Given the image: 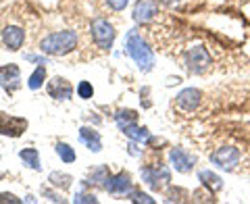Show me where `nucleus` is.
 <instances>
[{
    "mask_svg": "<svg viewBox=\"0 0 250 204\" xmlns=\"http://www.w3.org/2000/svg\"><path fill=\"white\" fill-rule=\"evenodd\" d=\"M125 50L131 59H134L136 65L142 69V71H150L152 65H154V52L152 48L148 46V42L142 38L138 29H129L127 34V40H125Z\"/></svg>",
    "mask_w": 250,
    "mask_h": 204,
    "instance_id": "nucleus-1",
    "label": "nucleus"
},
{
    "mask_svg": "<svg viewBox=\"0 0 250 204\" xmlns=\"http://www.w3.org/2000/svg\"><path fill=\"white\" fill-rule=\"evenodd\" d=\"M77 46V34L73 29H65V31H54L42 38L40 42V50L48 57H65Z\"/></svg>",
    "mask_w": 250,
    "mask_h": 204,
    "instance_id": "nucleus-2",
    "label": "nucleus"
},
{
    "mask_svg": "<svg viewBox=\"0 0 250 204\" xmlns=\"http://www.w3.org/2000/svg\"><path fill=\"white\" fill-rule=\"evenodd\" d=\"M140 175H142V182L148 187H152L154 192H163L165 187L171 185V171L167 164H161V163L144 164L140 169Z\"/></svg>",
    "mask_w": 250,
    "mask_h": 204,
    "instance_id": "nucleus-3",
    "label": "nucleus"
},
{
    "mask_svg": "<svg viewBox=\"0 0 250 204\" xmlns=\"http://www.w3.org/2000/svg\"><path fill=\"white\" fill-rule=\"evenodd\" d=\"M184 61H186V69L194 75L207 73L210 69V65H213V59H210V52L207 50V46H194V48H188Z\"/></svg>",
    "mask_w": 250,
    "mask_h": 204,
    "instance_id": "nucleus-4",
    "label": "nucleus"
},
{
    "mask_svg": "<svg viewBox=\"0 0 250 204\" xmlns=\"http://www.w3.org/2000/svg\"><path fill=\"white\" fill-rule=\"evenodd\" d=\"M242 161V152L236 146H219L210 152V163L223 171H233Z\"/></svg>",
    "mask_w": 250,
    "mask_h": 204,
    "instance_id": "nucleus-5",
    "label": "nucleus"
},
{
    "mask_svg": "<svg viewBox=\"0 0 250 204\" xmlns=\"http://www.w3.org/2000/svg\"><path fill=\"white\" fill-rule=\"evenodd\" d=\"M115 27L103 17H96L92 21V40L100 50H111L115 42Z\"/></svg>",
    "mask_w": 250,
    "mask_h": 204,
    "instance_id": "nucleus-6",
    "label": "nucleus"
},
{
    "mask_svg": "<svg viewBox=\"0 0 250 204\" xmlns=\"http://www.w3.org/2000/svg\"><path fill=\"white\" fill-rule=\"evenodd\" d=\"M169 163L177 173H190V171L194 169V164H196V156L190 154L186 148L175 146V148L169 150Z\"/></svg>",
    "mask_w": 250,
    "mask_h": 204,
    "instance_id": "nucleus-7",
    "label": "nucleus"
},
{
    "mask_svg": "<svg viewBox=\"0 0 250 204\" xmlns=\"http://www.w3.org/2000/svg\"><path fill=\"white\" fill-rule=\"evenodd\" d=\"M159 17V0H138L134 6V21L136 23H150Z\"/></svg>",
    "mask_w": 250,
    "mask_h": 204,
    "instance_id": "nucleus-8",
    "label": "nucleus"
},
{
    "mask_svg": "<svg viewBox=\"0 0 250 204\" xmlns=\"http://www.w3.org/2000/svg\"><path fill=\"white\" fill-rule=\"evenodd\" d=\"M27 129V121L15 115H6L0 113V133L2 136H11V138H19L23 131Z\"/></svg>",
    "mask_w": 250,
    "mask_h": 204,
    "instance_id": "nucleus-9",
    "label": "nucleus"
},
{
    "mask_svg": "<svg viewBox=\"0 0 250 204\" xmlns=\"http://www.w3.org/2000/svg\"><path fill=\"white\" fill-rule=\"evenodd\" d=\"M200 102H202V92L196 88H186L175 96L177 108H182L186 113H194L200 106Z\"/></svg>",
    "mask_w": 250,
    "mask_h": 204,
    "instance_id": "nucleus-10",
    "label": "nucleus"
},
{
    "mask_svg": "<svg viewBox=\"0 0 250 204\" xmlns=\"http://www.w3.org/2000/svg\"><path fill=\"white\" fill-rule=\"evenodd\" d=\"M48 94H50V98L54 100H69L73 96V85L69 83L65 77H52V80L48 82Z\"/></svg>",
    "mask_w": 250,
    "mask_h": 204,
    "instance_id": "nucleus-11",
    "label": "nucleus"
},
{
    "mask_svg": "<svg viewBox=\"0 0 250 204\" xmlns=\"http://www.w3.org/2000/svg\"><path fill=\"white\" fill-rule=\"evenodd\" d=\"M0 85L6 92H15L21 85V71L17 65H6L0 67Z\"/></svg>",
    "mask_w": 250,
    "mask_h": 204,
    "instance_id": "nucleus-12",
    "label": "nucleus"
},
{
    "mask_svg": "<svg viewBox=\"0 0 250 204\" xmlns=\"http://www.w3.org/2000/svg\"><path fill=\"white\" fill-rule=\"evenodd\" d=\"M0 38H2V44L6 46L9 50H19L23 44H25V31H23L21 27H15V25H9L2 29V34H0Z\"/></svg>",
    "mask_w": 250,
    "mask_h": 204,
    "instance_id": "nucleus-13",
    "label": "nucleus"
},
{
    "mask_svg": "<svg viewBox=\"0 0 250 204\" xmlns=\"http://www.w3.org/2000/svg\"><path fill=\"white\" fill-rule=\"evenodd\" d=\"M104 190L108 194H129L131 192V177H129V173L121 171V173H117V175H111L108 177V182L104 184Z\"/></svg>",
    "mask_w": 250,
    "mask_h": 204,
    "instance_id": "nucleus-14",
    "label": "nucleus"
},
{
    "mask_svg": "<svg viewBox=\"0 0 250 204\" xmlns=\"http://www.w3.org/2000/svg\"><path fill=\"white\" fill-rule=\"evenodd\" d=\"M80 140L82 144L88 146L90 152H100L103 150V140H100V133L92 127H82L80 129Z\"/></svg>",
    "mask_w": 250,
    "mask_h": 204,
    "instance_id": "nucleus-15",
    "label": "nucleus"
},
{
    "mask_svg": "<svg viewBox=\"0 0 250 204\" xmlns=\"http://www.w3.org/2000/svg\"><path fill=\"white\" fill-rule=\"evenodd\" d=\"M198 179H200V184H202V187H205V190L219 192V190L223 187V179L219 177V175H215L213 171H208V169L200 171V173H198Z\"/></svg>",
    "mask_w": 250,
    "mask_h": 204,
    "instance_id": "nucleus-16",
    "label": "nucleus"
},
{
    "mask_svg": "<svg viewBox=\"0 0 250 204\" xmlns=\"http://www.w3.org/2000/svg\"><path fill=\"white\" fill-rule=\"evenodd\" d=\"M121 131H123L129 140H134V142H138V144H146V140L150 138V133H148V129H146V127H140L138 123H129V125H125V127H123Z\"/></svg>",
    "mask_w": 250,
    "mask_h": 204,
    "instance_id": "nucleus-17",
    "label": "nucleus"
},
{
    "mask_svg": "<svg viewBox=\"0 0 250 204\" xmlns=\"http://www.w3.org/2000/svg\"><path fill=\"white\" fill-rule=\"evenodd\" d=\"M19 159L25 163V167L34 169V171H40V154H38L36 148H23V150L19 152Z\"/></svg>",
    "mask_w": 250,
    "mask_h": 204,
    "instance_id": "nucleus-18",
    "label": "nucleus"
},
{
    "mask_svg": "<svg viewBox=\"0 0 250 204\" xmlns=\"http://www.w3.org/2000/svg\"><path fill=\"white\" fill-rule=\"evenodd\" d=\"M108 177H111V171H108V167H104V164H103V167H96L92 171L90 177L85 179V184H88V185H103L104 187V184L108 182Z\"/></svg>",
    "mask_w": 250,
    "mask_h": 204,
    "instance_id": "nucleus-19",
    "label": "nucleus"
},
{
    "mask_svg": "<svg viewBox=\"0 0 250 204\" xmlns=\"http://www.w3.org/2000/svg\"><path fill=\"white\" fill-rule=\"evenodd\" d=\"M48 182L52 187H61V190H69L71 187V182L73 177L67 175V173H61V171H52V173L48 175Z\"/></svg>",
    "mask_w": 250,
    "mask_h": 204,
    "instance_id": "nucleus-20",
    "label": "nucleus"
},
{
    "mask_svg": "<svg viewBox=\"0 0 250 204\" xmlns=\"http://www.w3.org/2000/svg\"><path fill=\"white\" fill-rule=\"evenodd\" d=\"M44 80H46V67H44V65H38L36 71L29 75L27 88H29V90H40L42 83H44Z\"/></svg>",
    "mask_w": 250,
    "mask_h": 204,
    "instance_id": "nucleus-21",
    "label": "nucleus"
},
{
    "mask_svg": "<svg viewBox=\"0 0 250 204\" xmlns=\"http://www.w3.org/2000/svg\"><path fill=\"white\" fill-rule=\"evenodd\" d=\"M54 150H57V154H59V159L62 161V163H75V150L69 144H65V142H59L57 146H54Z\"/></svg>",
    "mask_w": 250,
    "mask_h": 204,
    "instance_id": "nucleus-22",
    "label": "nucleus"
},
{
    "mask_svg": "<svg viewBox=\"0 0 250 204\" xmlns=\"http://www.w3.org/2000/svg\"><path fill=\"white\" fill-rule=\"evenodd\" d=\"M138 121V113L136 111H117L115 115V123L119 125V129H123L125 125H129V123H136Z\"/></svg>",
    "mask_w": 250,
    "mask_h": 204,
    "instance_id": "nucleus-23",
    "label": "nucleus"
},
{
    "mask_svg": "<svg viewBox=\"0 0 250 204\" xmlns=\"http://www.w3.org/2000/svg\"><path fill=\"white\" fill-rule=\"evenodd\" d=\"M75 92H77V96H80L82 100H90L94 96V88H92L90 82H80L77 83V88H75Z\"/></svg>",
    "mask_w": 250,
    "mask_h": 204,
    "instance_id": "nucleus-24",
    "label": "nucleus"
},
{
    "mask_svg": "<svg viewBox=\"0 0 250 204\" xmlns=\"http://www.w3.org/2000/svg\"><path fill=\"white\" fill-rule=\"evenodd\" d=\"M129 196H131V200L134 202H146V204H154V198H150L148 194H144V192H134L131 190L129 192Z\"/></svg>",
    "mask_w": 250,
    "mask_h": 204,
    "instance_id": "nucleus-25",
    "label": "nucleus"
},
{
    "mask_svg": "<svg viewBox=\"0 0 250 204\" xmlns=\"http://www.w3.org/2000/svg\"><path fill=\"white\" fill-rule=\"evenodd\" d=\"M73 202H85V204H96L98 198L94 194H75V198Z\"/></svg>",
    "mask_w": 250,
    "mask_h": 204,
    "instance_id": "nucleus-26",
    "label": "nucleus"
},
{
    "mask_svg": "<svg viewBox=\"0 0 250 204\" xmlns=\"http://www.w3.org/2000/svg\"><path fill=\"white\" fill-rule=\"evenodd\" d=\"M106 4L111 6L113 11L119 13V11H125V6L129 4V0H106Z\"/></svg>",
    "mask_w": 250,
    "mask_h": 204,
    "instance_id": "nucleus-27",
    "label": "nucleus"
},
{
    "mask_svg": "<svg viewBox=\"0 0 250 204\" xmlns=\"http://www.w3.org/2000/svg\"><path fill=\"white\" fill-rule=\"evenodd\" d=\"M42 196H46V198H48L50 202H65L57 192H52L50 187H42Z\"/></svg>",
    "mask_w": 250,
    "mask_h": 204,
    "instance_id": "nucleus-28",
    "label": "nucleus"
},
{
    "mask_svg": "<svg viewBox=\"0 0 250 204\" xmlns=\"http://www.w3.org/2000/svg\"><path fill=\"white\" fill-rule=\"evenodd\" d=\"M179 196H188V192H184V190H173V187H171L169 190V194H167V200L169 202H179V200H184V198H179Z\"/></svg>",
    "mask_w": 250,
    "mask_h": 204,
    "instance_id": "nucleus-29",
    "label": "nucleus"
},
{
    "mask_svg": "<svg viewBox=\"0 0 250 204\" xmlns=\"http://www.w3.org/2000/svg\"><path fill=\"white\" fill-rule=\"evenodd\" d=\"M4 202H13V204H19L21 200L17 198V196H13V194H6V192H2V194H0V204H4Z\"/></svg>",
    "mask_w": 250,
    "mask_h": 204,
    "instance_id": "nucleus-30",
    "label": "nucleus"
},
{
    "mask_svg": "<svg viewBox=\"0 0 250 204\" xmlns=\"http://www.w3.org/2000/svg\"><path fill=\"white\" fill-rule=\"evenodd\" d=\"M25 59L31 61V62H40V65H44V62H46L44 57H36V54H25Z\"/></svg>",
    "mask_w": 250,
    "mask_h": 204,
    "instance_id": "nucleus-31",
    "label": "nucleus"
},
{
    "mask_svg": "<svg viewBox=\"0 0 250 204\" xmlns=\"http://www.w3.org/2000/svg\"><path fill=\"white\" fill-rule=\"evenodd\" d=\"M159 2H163V4H167V6H175L179 0H159Z\"/></svg>",
    "mask_w": 250,
    "mask_h": 204,
    "instance_id": "nucleus-32",
    "label": "nucleus"
}]
</instances>
